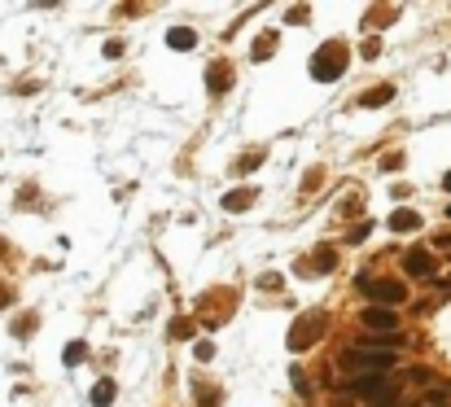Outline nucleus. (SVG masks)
Here are the masks:
<instances>
[{
	"mask_svg": "<svg viewBox=\"0 0 451 407\" xmlns=\"http://www.w3.org/2000/svg\"><path fill=\"white\" fill-rule=\"evenodd\" d=\"M333 263H338V254H333V250H320V254H316V272H329Z\"/></svg>",
	"mask_w": 451,
	"mask_h": 407,
	"instance_id": "nucleus-18",
	"label": "nucleus"
},
{
	"mask_svg": "<svg viewBox=\"0 0 451 407\" xmlns=\"http://www.w3.org/2000/svg\"><path fill=\"white\" fill-rule=\"evenodd\" d=\"M307 18H311V9H302V5H294L289 14H285V22H294V27H298V22H307Z\"/></svg>",
	"mask_w": 451,
	"mask_h": 407,
	"instance_id": "nucleus-19",
	"label": "nucleus"
},
{
	"mask_svg": "<svg viewBox=\"0 0 451 407\" xmlns=\"http://www.w3.org/2000/svg\"><path fill=\"white\" fill-rule=\"evenodd\" d=\"M390 97H395V88H390V83H382V88H368L364 97H360V105H364V110H377V105H386Z\"/></svg>",
	"mask_w": 451,
	"mask_h": 407,
	"instance_id": "nucleus-11",
	"label": "nucleus"
},
{
	"mask_svg": "<svg viewBox=\"0 0 451 407\" xmlns=\"http://www.w3.org/2000/svg\"><path fill=\"white\" fill-rule=\"evenodd\" d=\"M320 333H324V316H320V311H311L307 320H298V324L289 329V351H307V346H311Z\"/></svg>",
	"mask_w": 451,
	"mask_h": 407,
	"instance_id": "nucleus-4",
	"label": "nucleus"
},
{
	"mask_svg": "<svg viewBox=\"0 0 451 407\" xmlns=\"http://www.w3.org/2000/svg\"><path fill=\"white\" fill-rule=\"evenodd\" d=\"M447 219H451V206H447Z\"/></svg>",
	"mask_w": 451,
	"mask_h": 407,
	"instance_id": "nucleus-26",
	"label": "nucleus"
},
{
	"mask_svg": "<svg viewBox=\"0 0 451 407\" xmlns=\"http://www.w3.org/2000/svg\"><path fill=\"white\" fill-rule=\"evenodd\" d=\"M342 70H346V44H342V40H324L316 49V57H311V79L333 83V79H342Z\"/></svg>",
	"mask_w": 451,
	"mask_h": 407,
	"instance_id": "nucleus-1",
	"label": "nucleus"
},
{
	"mask_svg": "<svg viewBox=\"0 0 451 407\" xmlns=\"http://www.w3.org/2000/svg\"><path fill=\"white\" fill-rule=\"evenodd\" d=\"M92 407H110L114 399H118V390H114V381H97V386H92Z\"/></svg>",
	"mask_w": 451,
	"mask_h": 407,
	"instance_id": "nucleus-13",
	"label": "nucleus"
},
{
	"mask_svg": "<svg viewBox=\"0 0 451 407\" xmlns=\"http://www.w3.org/2000/svg\"><path fill=\"white\" fill-rule=\"evenodd\" d=\"M258 197V188H241V193H228V197H223V210H250V201Z\"/></svg>",
	"mask_w": 451,
	"mask_h": 407,
	"instance_id": "nucleus-12",
	"label": "nucleus"
},
{
	"mask_svg": "<svg viewBox=\"0 0 451 407\" xmlns=\"http://www.w3.org/2000/svg\"><path fill=\"white\" fill-rule=\"evenodd\" d=\"M228 83H232V75H228L223 66H215V70H210V92H223Z\"/></svg>",
	"mask_w": 451,
	"mask_h": 407,
	"instance_id": "nucleus-14",
	"label": "nucleus"
},
{
	"mask_svg": "<svg viewBox=\"0 0 451 407\" xmlns=\"http://www.w3.org/2000/svg\"><path fill=\"white\" fill-rule=\"evenodd\" d=\"M417 228H421V214L417 210L399 206L395 214H390V232H417Z\"/></svg>",
	"mask_w": 451,
	"mask_h": 407,
	"instance_id": "nucleus-8",
	"label": "nucleus"
},
{
	"mask_svg": "<svg viewBox=\"0 0 451 407\" xmlns=\"http://www.w3.org/2000/svg\"><path fill=\"white\" fill-rule=\"evenodd\" d=\"M360 289H368V294H373L377 298V302H386V307H399L403 302V298H408V285H403V280H360ZM373 302V307H377Z\"/></svg>",
	"mask_w": 451,
	"mask_h": 407,
	"instance_id": "nucleus-5",
	"label": "nucleus"
},
{
	"mask_svg": "<svg viewBox=\"0 0 451 407\" xmlns=\"http://www.w3.org/2000/svg\"><path fill=\"white\" fill-rule=\"evenodd\" d=\"M258 158H263V153H250V158H241V162H236V175H245L250 166H258Z\"/></svg>",
	"mask_w": 451,
	"mask_h": 407,
	"instance_id": "nucleus-20",
	"label": "nucleus"
},
{
	"mask_svg": "<svg viewBox=\"0 0 451 407\" xmlns=\"http://www.w3.org/2000/svg\"><path fill=\"white\" fill-rule=\"evenodd\" d=\"M193 359H197V364H210V359H215V346H210V342H197V346H193Z\"/></svg>",
	"mask_w": 451,
	"mask_h": 407,
	"instance_id": "nucleus-17",
	"label": "nucleus"
},
{
	"mask_svg": "<svg viewBox=\"0 0 451 407\" xmlns=\"http://www.w3.org/2000/svg\"><path fill=\"white\" fill-rule=\"evenodd\" d=\"M9 302V289H0V307H5Z\"/></svg>",
	"mask_w": 451,
	"mask_h": 407,
	"instance_id": "nucleus-25",
	"label": "nucleus"
},
{
	"mask_svg": "<svg viewBox=\"0 0 451 407\" xmlns=\"http://www.w3.org/2000/svg\"><path fill=\"white\" fill-rule=\"evenodd\" d=\"M364 329H373V333H382V338H390V333H399V320H395V311H386V307H368V311H364Z\"/></svg>",
	"mask_w": 451,
	"mask_h": 407,
	"instance_id": "nucleus-6",
	"label": "nucleus"
},
{
	"mask_svg": "<svg viewBox=\"0 0 451 407\" xmlns=\"http://www.w3.org/2000/svg\"><path fill=\"white\" fill-rule=\"evenodd\" d=\"M84 355H88V346H84V342H70V346H66V364H70V368L84 364Z\"/></svg>",
	"mask_w": 451,
	"mask_h": 407,
	"instance_id": "nucleus-15",
	"label": "nucleus"
},
{
	"mask_svg": "<svg viewBox=\"0 0 451 407\" xmlns=\"http://www.w3.org/2000/svg\"><path fill=\"white\" fill-rule=\"evenodd\" d=\"M35 324H40L35 316H22V320H14V333H18V338H31V333H35Z\"/></svg>",
	"mask_w": 451,
	"mask_h": 407,
	"instance_id": "nucleus-16",
	"label": "nucleus"
},
{
	"mask_svg": "<svg viewBox=\"0 0 451 407\" xmlns=\"http://www.w3.org/2000/svg\"><path fill=\"white\" fill-rule=\"evenodd\" d=\"M346 390L368 403H377V407H390L399 399V381H386V377H355V381H346Z\"/></svg>",
	"mask_w": 451,
	"mask_h": 407,
	"instance_id": "nucleus-3",
	"label": "nucleus"
},
{
	"mask_svg": "<svg viewBox=\"0 0 451 407\" xmlns=\"http://www.w3.org/2000/svg\"><path fill=\"white\" fill-rule=\"evenodd\" d=\"M338 368H346V373H360V377H386L390 368H395V355H377V351H342Z\"/></svg>",
	"mask_w": 451,
	"mask_h": 407,
	"instance_id": "nucleus-2",
	"label": "nucleus"
},
{
	"mask_svg": "<svg viewBox=\"0 0 451 407\" xmlns=\"http://www.w3.org/2000/svg\"><path fill=\"white\" fill-rule=\"evenodd\" d=\"M171 333H175V338H188V333H193V324H188V320H175Z\"/></svg>",
	"mask_w": 451,
	"mask_h": 407,
	"instance_id": "nucleus-22",
	"label": "nucleus"
},
{
	"mask_svg": "<svg viewBox=\"0 0 451 407\" xmlns=\"http://www.w3.org/2000/svg\"><path fill=\"white\" fill-rule=\"evenodd\" d=\"M403 272H408V276H430L434 272V254L430 250H408V254H403Z\"/></svg>",
	"mask_w": 451,
	"mask_h": 407,
	"instance_id": "nucleus-7",
	"label": "nucleus"
},
{
	"mask_svg": "<svg viewBox=\"0 0 451 407\" xmlns=\"http://www.w3.org/2000/svg\"><path fill=\"white\" fill-rule=\"evenodd\" d=\"M197 44V35L188 31V27H175V31H167V49H175V53H188Z\"/></svg>",
	"mask_w": 451,
	"mask_h": 407,
	"instance_id": "nucleus-10",
	"label": "nucleus"
},
{
	"mask_svg": "<svg viewBox=\"0 0 451 407\" xmlns=\"http://www.w3.org/2000/svg\"><path fill=\"white\" fill-rule=\"evenodd\" d=\"M443 188H447V193H451V171H447V175H443Z\"/></svg>",
	"mask_w": 451,
	"mask_h": 407,
	"instance_id": "nucleus-24",
	"label": "nucleus"
},
{
	"mask_svg": "<svg viewBox=\"0 0 451 407\" xmlns=\"http://www.w3.org/2000/svg\"><path fill=\"white\" fill-rule=\"evenodd\" d=\"M276 31H263V35H258V40H254V49H250V57H254V62H267V57L272 53H276Z\"/></svg>",
	"mask_w": 451,
	"mask_h": 407,
	"instance_id": "nucleus-9",
	"label": "nucleus"
},
{
	"mask_svg": "<svg viewBox=\"0 0 451 407\" xmlns=\"http://www.w3.org/2000/svg\"><path fill=\"white\" fill-rule=\"evenodd\" d=\"M382 53V40H364V57H377Z\"/></svg>",
	"mask_w": 451,
	"mask_h": 407,
	"instance_id": "nucleus-23",
	"label": "nucleus"
},
{
	"mask_svg": "<svg viewBox=\"0 0 451 407\" xmlns=\"http://www.w3.org/2000/svg\"><path fill=\"white\" fill-rule=\"evenodd\" d=\"M289 381H294V390H298V394H307V377H302V368H294Z\"/></svg>",
	"mask_w": 451,
	"mask_h": 407,
	"instance_id": "nucleus-21",
	"label": "nucleus"
}]
</instances>
